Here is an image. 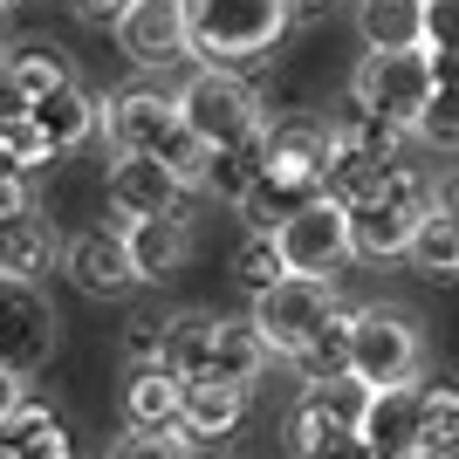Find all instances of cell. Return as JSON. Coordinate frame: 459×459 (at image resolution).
I'll return each instance as SVG.
<instances>
[{
	"instance_id": "cell-1",
	"label": "cell",
	"mask_w": 459,
	"mask_h": 459,
	"mask_svg": "<svg viewBox=\"0 0 459 459\" xmlns=\"http://www.w3.org/2000/svg\"><path fill=\"white\" fill-rule=\"evenodd\" d=\"M178 124H186L206 152H227V144H254L268 131V90L247 76V69H220V62H192L186 82H178Z\"/></svg>"
},
{
	"instance_id": "cell-2",
	"label": "cell",
	"mask_w": 459,
	"mask_h": 459,
	"mask_svg": "<svg viewBox=\"0 0 459 459\" xmlns=\"http://www.w3.org/2000/svg\"><path fill=\"white\" fill-rule=\"evenodd\" d=\"M186 21L192 62H220V69H254L295 35L288 0H186Z\"/></svg>"
},
{
	"instance_id": "cell-3",
	"label": "cell",
	"mask_w": 459,
	"mask_h": 459,
	"mask_svg": "<svg viewBox=\"0 0 459 459\" xmlns=\"http://www.w3.org/2000/svg\"><path fill=\"white\" fill-rule=\"evenodd\" d=\"M425 212H432V178L404 158L364 206H350V254L357 261H404V247H411Z\"/></svg>"
},
{
	"instance_id": "cell-4",
	"label": "cell",
	"mask_w": 459,
	"mask_h": 459,
	"mask_svg": "<svg viewBox=\"0 0 459 459\" xmlns=\"http://www.w3.org/2000/svg\"><path fill=\"white\" fill-rule=\"evenodd\" d=\"M432 103V56L425 48H364L350 69V110L411 131L419 110Z\"/></svg>"
},
{
	"instance_id": "cell-5",
	"label": "cell",
	"mask_w": 459,
	"mask_h": 459,
	"mask_svg": "<svg viewBox=\"0 0 459 459\" xmlns=\"http://www.w3.org/2000/svg\"><path fill=\"white\" fill-rule=\"evenodd\" d=\"M350 323V370L364 384H404L419 377L425 364V336L411 323V308L398 302H364V308H343Z\"/></svg>"
},
{
	"instance_id": "cell-6",
	"label": "cell",
	"mask_w": 459,
	"mask_h": 459,
	"mask_svg": "<svg viewBox=\"0 0 459 459\" xmlns=\"http://www.w3.org/2000/svg\"><path fill=\"white\" fill-rule=\"evenodd\" d=\"M336 308H343L336 302V281H323V274H281V281H268L254 295L247 323L261 329V343H268L274 357H295Z\"/></svg>"
},
{
	"instance_id": "cell-7",
	"label": "cell",
	"mask_w": 459,
	"mask_h": 459,
	"mask_svg": "<svg viewBox=\"0 0 459 459\" xmlns=\"http://www.w3.org/2000/svg\"><path fill=\"white\" fill-rule=\"evenodd\" d=\"M117 56L131 62L137 76H172L192 62V21H186V0H131L110 28Z\"/></svg>"
},
{
	"instance_id": "cell-8",
	"label": "cell",
	"mask_w": 459,
	"mask_h": 459,
	"mask_svg": "<svg viewBox=\"0 0 459 459\" xmlns=\"http://www.w3.org/2000/svg\"><path fill=\"white\" fill-rule=\"evenodd\" d=\"M274 247H281L288 274H323V281H336V268L357 261V254H350V206H336L329 192H316L308 206H295L281 227H274Z\"/></svg>"
},
{
	"instance_id": "cell-9",
	"label": "cell",
	"mask_w": 459,
	"mask_h": 459,
	"mask_svg": "<svg viewBox=\"0 0 459 459\" xmlns=\"http://www.w3.org/2000/svg\"><path fill=\"white\" fill-rule=\"evenodd\" d=\"M165 131H178V96L165 90V76H137L103 96V131L96 137L110 152H158Z\"/></svg>"
},
{
	"instance_id": "cell-10",
	"label": "cell",
	"mask_w": 459,
	"mask_h": 459,
	"mask_svg": "<svg viewBox=\"0 0 459 459\" xmlns=\"http://www.w3.org/2000/svg\"><path fill=\"white\" fill-rule=\"evenodd\" d=\"M56 302L35 281H0V370L35 377L56 357Z\"/></svg>"
},
{
	"instance_id": "cell-11",
	"label": "cell",
	"mask_w": 459,
	"mask_h": 459,
	"mask_svg": "<svg viewBox=\"0 0 459 459\" xmlns=\"http://www.w3.org/2000/svg\"><path fill=\"white\" fill-rule=\"evenodd\" d=\"M69 274V288L76 295H90V302H117V295H131L137 268H131V247H124V227H76L62 233V268Z\"/></svg>"
},
{
	"instance_id": "cell-12",
	"label": "cell",
	"mask_w": 459,
	"mask_h": 459,
	"mask_svg": "<svg viewBox=\"0 0 459 459\" xmlns=\"http://www.w3.org/2000/svg\"><path fill=\"white\" fill-rule=\"evenodd\" d=\"M192 192L178 186L152 152H117L110 172H103V206L117 220H152V212H186Z\"/></svg>"
},
{
	"instance_id": "cell-13",
	"label": "cell",
	"mask_w": 459,
	"mask_h": 459,
	"mask_svg": "<svg viewBox=\"0 0 459 459\" xmlns=\"http://www.w3.org/2000/svg\"><path fill=\"white\" fill-rule=\"evenodd\" d=\"M329 144H336L329 117H316V110H274V117H268V131H261V165H268V172H288V178L323 186V172H329Z\"/></svg>"
},
{
	"instance_id": "cell-14",
	"label": "cell",
	"mask_w": 459,
	"mask_h": 459,
	"mask_svg": "<svg viewBox=\"0 0 459 459\" xmlns=\"http://www.w3.org/2000/svg\"><path fill=\"white\" fill-rule=\"evenodd\" d=\"M247 419V384H227V377H192L178 391V439L192 446V459L227 446Z\"/></svg>"
},
{
	"instance_id": "cell-15",
	"label": "cell",
	"mask_w": 459,
	"mask_h": 459,
	"mask_svg": "<svg viewBox=\"0 0 459 459\" xmlns=\"http://www.w3.org/2000/svg\"><path fill=\"white\" fill-rule=\"evenodd\" d=\"M357 432H364V446L377 459H411V453H419V432H425V377L377 384Z\"/></svg>"
},
{
	"instance_id": "cell-16",
	"label": "cell",
	"mask_w": 459,
	"mask_h": 459,
	"mask_svg": "<svg viewBox=\"0 0 459 459\" xmlns=\"http://www.w3.org/2000/svg\"><path fill=\"white\" fill-rule=\"evenodd\" d=\"M62 268V227L41 206L0 212V281H48Z\"/></svg>"
},
{
	"instance_id": "cell-17",
	"label": "cell",
	"mask_w": 459,
	"mask_h": 459,
	"mask_svg": "<svg viewBox=\"0 0 459 459\" xmlns=\"http://www.w3.org/2000/svg\"><path fill=\"white\" fill-rule=\"evenodd\" d=\"M76 76V62L62 56L56 41H21V48H7L0 56V117H28L48 90H62V82Z\"/></svg>"
},
{
	"instance_id": "cell-18",
	"label": "cell",
	"mask_w": 459,
	"mask_h": 459,
	"mask_svg": "<svg viewBox=\"0 0 459 459\" xmlns=\"http://www.w3.org/2000/svg\"><path fill=\"white\" fill-rule=\"evenodd\" d=\"M124 227V247H131V268L144 288L172 281L192 261V220L186 212H152V220H117Z\"/></svg>"
},
{
	"instance_id": "cell-19",
	"label": "cell",
	"mask_w": 459,
	"mask_h": 459,
	"mask_svg": "<svg viewBox=\"0 0 459 459\" xmlns=\"http://www.w3.org/2000/svg\"><path fill=\"white\" fill-rule=\"evenodd\" d=\"M28 124L56 144V158H69V152H82V144L103 131V96H96L82 76H69L62 90H48L35 110H28Z\"/></svg>"
},
{
	"instance_id": "cell-20",
	"label": "cell",
	"mask_w": 459,
	"mask_h": 459,
	"mask_svg": "<svg viewBox=\"0 0 459 459\" xmlns=\"http://www.w3.org/2000/svg\"><path fill=\"white\" fill-rule=\"evenodd\" d=\"M0 459H76L69 446V425L48 411V404L21 398L7 419H0Z\"/></svg>"
},
{
	"instance_id": "cell-21",
	"label": "cell",
	"mask_w": 459,
	"mask_h": 459,
	"mask_svg": "<svg viewBox=\"0 0 459 459\" xmlns=\"http://www.w3.org/2000/svg\"><path fill=\"white\" fill-rule=\"evenodd\" d=\"M212 329H220V316H212V308H178V316H165L158 364L172 370L178 384L206 377V370H212Z\"/></svg>"
},
{
	"instance_id": "cell-22",
	"label": "cell",
	"mask_w": 459,
	"mask_h": 459,
	"mask_svg": "<svg viewBox=\"0 0 459 459\" xmlns=\"http://www.w3.org/2000/svg\"><path fill=\"white\" fill-rule=\"evenodd\" d=\"M178 391L186 384L165 364H131V384H124V419L137 432H178Z\"/></svg>"
},
{
	"instance_id": "cell-23",
	"label": "cell",
	"mask_w": 459,
	"mask_h": 459,
	"mask_svg": "<svg viewBox=\"0 0 459 459\" xmlns=\"http://www.w3.org/2000/svg\"><path fill=\"white\" fill-rule=\"evenodd\" d=\"M268 357H274V350L261 343V329H254L247 316H220V329H212V370H206V377H227V384H247V391H254V377L268 370Z\"/></svg>"
},
{
	"instance_id": "cell-24",
	"label": "cell",
	"mask_w": 459,
	"mask_h": 459,
	"mask_svg": "<svg viewBox=\"0 0 459 459\" xmlns=\"http://www.w3.org/2000/svg\"><path fill=\"white\" fill-rule=\"evenodd\" d=\"M364 48H419L425 35V0H350Z\"/></svg>"
},
{
	"instance_id": "cell-25",
	"label": "cell",
	"mask_w": 459,
	"mask_h": 459,
	"mask_svg": "<svg viewBox=\"0 0 459 459\" xmlns=\"http://www.w3.org/2000/svg\"><path fill=\"white\" fill-rule=\"evenodd\" d=\"M404 268L425 274V281H453V274H459V220L425 212L419 233H411V247H404Z\"/></svg>"
},
{
	"instance_id": "cell-26",
	"label": "cell",
	"mask_w": 459,
	"mask_h": 459,
	"mask_svg": "<svg viewBox=\"0 0 459 459\" xmlns=\"http://www.w3.org/2000/svg\"><path fill=\"white\" fill-rule=\"evenodd\" d=\"M295 459H377L357 425H329L308 404H295Z\"/></svg>"
},
{
	"instance_id": "cell-27",
	"label": "cell",
	"mask_w": 459,
	"mask_h": 459,
	"mask_svg": "<svg viewBox=\"0 0 459 459\" xmlns=\"http://www.w3.org/2000/svg\"><path fill=\"white\" fill-rule=\"evenodd\" d=\"M370 391H377V384H364L357 370H336V377H323V384H302V404L329 425H364Z\"/></svg>"
},
{
	"instance_id": "cell-28",
	"label": "cell",
	"mask_w": 459,
	"mask_h": 459,
	"mask_svg": "<svg viewBox=\"0 0 459 459\" xmlns=\"http://www.w3.org/2000/svg\"><path fill=\"white\" fill-rule=\"evenodd\" d=\"M48 165H62L56 144L28 117H0V178H41Z\"/></svg>"
},
{
	"instance_id": "cell-29",
	"label": "cell",
	"mask_w": 459,
	"mask_h": 459,
	"mask_svg": "<svg viewBox=\"0 0 459 459\" xmlns=\"http://www.w3.org/2000/svg\"><path fill=\"white\" fill-rule=\"evenodd\" d=\"M288 364L302 370V384H323V377H336V370H350V323H343V308H336V316H329Z\"/></svg>"
},
{
	"instance_id": "cell-30",
	"label": "cell",
	"mask_w": 459,
	"mask_h": 459,
	"mask_svg": "<svg viewBox=\"0 0 459 459\" xmlns=\"http://www.w3.org/2000/svg\"><path fill=\"white\" fill-rule=\"evenodd\" d=\"M261 178V137L254 144H227V152H212V165H206V199H240V192Z\"/></svg>"
},
{
	"instance_id": "cell-31",
	"label": "cell",
	"mask_w": 459,
	"mask_h": 459,
	"mask_svg": "<svg viewBox=\"0 0 459 459\" xmlns=\"http://www.w3.org/2000/svg\"><path fill=\"white\" fill-rule=\"evenodd\" d=\"M281 247H274V233H240V247H233V281L247 288V295H261L268 281H281Z\"/></svg>"
},
{
	"instance_id": "cell-32",
	"label": "cell",
	"mask_w": 459,
	"mask_h": 459,
	"mask_svg": "<svg viewBox=\"0 0 459 459\" xmlns=\"http://www.w3.org/2000/svg\"><path fill=\"white\" fill-rule=\"evenodd\" d=\"M411 137H425L432 152H459V82H432V103L419 110Z\"/></svg>"
},
{
	"instance_id": "cell-33",
	"label": "cell",
	"mask_w": 459,
	"mask_h": 459,
	"mask_svg": "<svg viewBox=\"0 0 459 459\" xmlns=\"http://www.w3.org/2000/svg\"><path fill=\"white\" fill-rule=\"evenodd\" d=\"M432 439H459V384H446V377H425V432H419V446H432Z\"/></svg>"
},
{
	"instance_id": "cell-34",
	"label": "cell",
	"mask_w": 459,
	"mask_h": 459,
	"mask_svg": "<svg viewBox=\"0 0 459 459\" xmlns=\"http://www.w3.org/2000/svg\"><path fill=\"white\" fill-rule=\"evenodd\" d=\"M419 48L432 62L459 56V0H425V35H419Z\"/></svg>"
},
{
	"instance_id": "cell-35",
	"label": "cell",
	"mask_w": 459,
	"mask_h": 459,
	"mask_svg": "<svg viewBox=\"0 0 459 459\" xmlns=\"http://www.w3.org/2000/svg\"><path fill=\"white\" fill-rule=\"evenodd\" d=\"M103 459H192V446L178 439V432H137V425H131Z\"/></svg>"
},
{
	"instance_id": "cell-36",
	"label": "cell",
	"mask_w": 459,
	"mask_h": 459,
	"mask_svg": "<svg viewBox=\"0 0 459 459\" xmlns=\"http://www.w3.org/2000/svg\"><path fill=\"white\" fill-rule=\"evenodd\" d=\"M158 343H165V316H131V329H124V364H158Z\"/></svg>"
},
{
	"instance_id": "cell-37",
	"label": "cell",
	"mask_w": 459,
	"mask_h": 459,
	"mask_svg": "<svg viewBox=\"0 0 459 459\" xmlns=\"http://www.w3.org/2000/svg\"><path fill=\"white\" fill-rule=\"evenodd\" d=\"M124 7H131V0H69V14H76L82 28H117Z\"/></svg>"
},
{
	"instance_id": "cell-38",
	"label": "cell",
	"mask_w": 459,
	"mask_h": 459,
	"mask_svg": "<svg viewBox=\"0 0 459 459\" xmlns=\"http://www.w3.org/2000/svg\"><path fill=\"white\" fill-rule=\"evenodd\" d=\"M432 212L459 220V165H453V172H439V178H432Z\"/></svg>"
},
{
	"instance_id": "cell-39",
	"label": "cell",
	"mask_w": 459,
	"mask_h": 459,
	"mask_svg": "<svg viewBox=\"0 0 459 459\" xmlns=\"http://www.w3.org/2000/svg\"><path fill=\"white\" fill-rule=\"evenodd\" d=\"M35 206V178H0V212H21Z\"/></svg>"
},
{
	"instance_id": "cell-40",
	"label": "cell",
	"mask_w": 459,
	"mask_h": 459,
	"mask_svg": "<svg viewBox=\"0 0 459 459\" xmlns=\"http://www.w3.org/2000/svg\"><path fill=\"white\" fill-rule=\"evenodd\" d=\"M28 398V377H14V370H0V419L14 411V404Z\"/></svg>"
},
{
	"instance_id": "cell-41",
	"label": "cell",
	"mask_w": 459,
	"mask_h": 459,
	"mask_svg": "<svg viewBox=\"0 0 459 459\" xmlns=\"http://www.w3.org/2000/svg\"><path fill=\"white\" fill-rule=\"evenodd\" d=\"M411 459H459V439H432V446H419Z\"/></svg>"
},
{
	"instance_id": "cell-42",
	"label": "cell",
	"mask_w": 459,
	"mask_h": 459,
	"mask_svg": "<svg viewBox=\"0 0 459 459\" xmlns=\"http://www.w3.org/2000/svg\"><path fill=\"white\" fill-rule=\"evenodd\" d=\"M7 7H21V0H0V14H7Z\"/></svg>"
}]
</instances>
